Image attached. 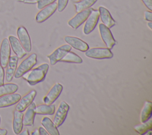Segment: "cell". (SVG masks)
I'll list each match as a JSON object with an SVG mask.
<instances>
[{"label":"cell","instance_id":"1","mask_svg":"<svg viewBox=\"0 0 152 135\" xmlns=\"http://www.w3.org/2000/svg\"><path fill=\"white\" fill-rule=\"evenodd\" d=\"M48 69L49 65L46 63H43L35 68L31 69L25 73L22 77L30 86H34L45 80Z\"/></svg>","mask_w":152,"mask_h":135},{"label":"cell","instance_id":"2","mask_svg":"<svg viewBox=\"0 0 152 135\" xmlns=\"http://www.w3.org/2000/svg\"><path fill=\"white\" fill-rule=\"evenodd\" d=\"M37 64V55L33 53L24 59L18 66L14 77L15 79L21 77L25 73L32 69V68Z\"/></svg>","mask_w":152,"mask_h":135},{"label":"cell","instance_id":"3","mask_svg":"<svg viewBox=\"0 0 152 135\" xmlns=\"http://www.w3.org/2000/svg\"><path fill=\"white\" fill-rule=\"evenodd\" d=\"M85 55L93 59H102L111 58L113 55L110 49L107 48H93L86 51Z\"/></svg>","mask_w":152,"mask_h":135},{"label":"cell","instance_id":"4","mask_svg":"<svg viewBox=\"0 0 152 135\" xmlns=\"http://www.w3.org/2000/svg\"><path fill=\"white\" fill-rule=\"evenodd\" d=\"M69 109V105L65 101H61L53 117V122L57 127L61 126L66 118Z\"/></svg>","mask_w":152,"mask_h":135},{"label":"cell","instance_id":"5","mask_svg":"<svg viewBox=\"0 0 152 135\" xmlns=\"http://www.w3.org/2000/svg\"><path fill=\"white\" fill-rule=\"evenodd\" d=\"M93 8H89L77 12V14L68 21V24L74 29H78L86 21Z\"/></svg>","mask_w":152,"mask_h":135},{"label":"cell","instance_id":"6","mask_svg":"<svg viewBox=\"0 0 152 135\" xmlns=\"http://www.w3.org/2000/svg\"><path fill=\"white\" fill-rule=\"evenodd\" d=\"M72 47L68 44L63 45L59 48H56L53 52L50 55H48L47 57L49 59L50 65H53L56 64L69 52L71 50Z\"/></svg>","mask_w":152,"mask_h":135},{"label":"cell","instance_id":"7","mask_svg":"<svg viewBox=\"0 0 152 135\" xmlns=\"http://www.w3.org/2000/svg\"><path fill=\"white\" fill-rule=\"evenodd\" d=\"M99 29L100 36L103 42L105 43L107 48L112 49L116 43V42L113 37L110 29L106 27L103 23H100L99 26Z\"/></svg>","mask_w":152,"mask_h":135},{"label":"cell","instance_id":"8","mask_svg":"<svg viewBox=\"0 0 152 135\" xmlns=\"http://www.w3.org/2000/svg\"><path fill=\"white\" fill-rule=\"evenodd\" d=\"M99 20V13L97 10H93L90 14L86 20L83 28V33L85 34H88L93 31L96 27Z\"/></svg>","mask_w":152,"mask_h":135},{"label":"cell","instance_id":"9","mask_svg":"<svg viewBox=\"0 0 152 135\" xmlns=\"http://www.w3.org/2000/svg\"><path fill=\"white\" fill-rule=\"evenodd\" d=\"M18 39L26 52H29L31 50V39L27 29L24 26H20L17 30Z\"/></svg>","mask_w":152,"mask_h":135},{"label":"cell","instance_id":"10","mask_svg":"<svg viewBox=\"0 0 152 135\" xmlns=\"http://www.w3.org/2000/svg\"><path fill=\"white\" fill-rule=\"evenodd\" d=\"M63 90V86L61 83H56L49 90L48 93L44 96L43 101L45 104L50 105L58 99Z\"/></svg>","mask_w":152,"mask_h":135},{"label":"cell","instance_id":"11","mask_svg":"<svg viewBox=\"0 0 152 135\" xmlns=\"http://www.w3.org/2000/svg\"><path fill=\"white\" fill-rule=\"evenodd\" d=\"M11 56V46L7 38H4L0 46V64L3 68H6Z\"/></svg>","mask_w":152,"mask_h":135},{"label":"cell","instance_id":"12","mask_svg":"<svg viewBox=\"0 0 152 135\" xmlns=\"http://www.w3.org/2000/svg\"><path fill=\"white\" fill-rule=\"evenodd\" d=\"M57 10V3L53 2L41 9L36 16L37 23H41L45 21L51 15H52Z\"/></svg>","mask_w":152,"mask_h":135},{"label":"cell","instance_id":"13","mask_svg":"<svg viewBox=\"0 0 152 135\" xmlns=\"http://www.w3.org/2000/svg\"><path fill=\"white\" fill-rule=\"evenodd\" d=\"M64 40L72 48L80 51L85 52L89 49L88 44L77 37L66 36L64 37Z\"/></svg>","mask_w":152,"mask_h":135},{"label":"cell","instance_id":"14","mask_svg":"<svg viewBox=\"0 0 152 135\" xmlns=\"http://www.w3.org/2000/svg\"><path fill=\"white\" fill-rule=\"evenodd\" d=\"M36 94V91L35 90H32L24 95L23 98H21L20 101L17 102L15 106V109L21 112L24 111L26 108L33 102Z\"/></svg>","mask_w":152,"mask_h":135},{"label":"cell","instance_id":"15","mask_svg":"<svg viewBox=\"0 0 152 135\" xmlns=\"http://www.w3.org/2000/svg\"><path fill=\"white\" fill-rule=\"evenodd\" d=\"M8 39L10 46L18 59H21L27 55V52L24 49L19 40L16 37L12 35H10Z\"/></svg>","mask_w":152,"mask_h":135},{"label":"cell","instance_id":"16","mask_svg":"<svg viewBox=\"0 0 152 135\" xmlns=\"http://www.w3.org/2000/svg\"><path fill=\"white\" fill-rule=\"evenodd\" d=\"M18 62V58L16 55L10 56L8 62L6 67L5 71V80L8 82L12 81L15 71L17 68Z\"/></svg>","mask_w":152,"mask_h":135},{"label":"cell","instance_id":"17","mask_svg":"<svg viewBox=\"0 0 152 135\" xmlns=\"http://www.w3.org/2000/svg\"><path fill=\"white\" fill-rule=\"evenodd\" d=\"M21 96L19 93H14L0 96V108L14 105L20 101Z\"/></svg>","mask_w":152,"mask_h":135},{"label":"cell","instance_id":"18","mask_svg":"<svg viewBox=\"0 0 152 135\" xmlns=\"http://www.w3.org/2000/svg\"><path fill=\"white\" fill-rule=\"evenodd\" d=\"M99 17L103 24L108 28H111L116 24L115 20L112 18L109 10L104 7L100 6L98 9Z\"/></svg>","mask_w":152,"mask_h":135},{"label":"cell","instance_id":"19","mask_svg":"<svg viewBox=\"0 0 152 135\" xmlns=\"http://www.w3.org/2000/svg\"><path fill=\"white\" fill-rule=\"evenodd\" d=\"M23 112L15 109L13 112L12 129L14 134H19L23 128Z\"/></svg>","mask_w":152,"mask_h":135},{"label":"cell","instance_id":"20","mask_svg":"<svg viewBox=\"0 0 152 135\" xmlns=\"http://www.w3.org/2000/svg\"><path fill=\"white\" fill-rule=\"evenodd\" d=\"M36 104L32 102L27 108L23 115V125L25 126H32L34 124L36 115Z\"/></svg>","mask_w":152,"mask_h":135},{"label":"cell","instance_id":"21","mask_svg":"<svg viewBox=\"0 0 152 135\" xmlns=\"http://www.w3.org/2000/svg\"><path fill=\"white\" fill-rule=\"evenodd\" d=\"M41 124L48 131V133L50 135H59V133L57 127L54 124V123L47 117L43 118L41 121Z\"/></svg>","mask_w":152,"mask_h":135},{"label":"cell","instance_id":"22","mask_svg":"<svg viewBox=\"0 0 152 135\" xmlns=\"http://www.w3.org/2000/svg\"><path fill=\"white\" fill-rule=\"evenodd\" d=\"M152 114V103L147 101L145 102L144 106L141 109L140 114V120L141 123L145 122L149 120Z\"/></svg>","mask_w":152,"mask_h":135},{"label":"cell","instance_id":"23","mask_svg":"<svg viewBox=\"0 0 152 135\" xmlns=\"http://www.w3.org/2000/svg\"><path fill=\"white\" fill-rule=\"evenodd\" d=\"M55 111L53 104H42L36 106V114L40 115H53Z\"/></svg>","mask_w":152,"mask_h":135},{"label":"cell","instance_id":"24","mask_svg":"<svg viewBox=\"0 0 152 135\" xmlns=\"http://www.w3.org/2000/svg\"><path fill=\"white\" fill-rule=\"evenodd\" d=\"M18 89V86L15 83H8L0 86V96L15 93Z\"/></svg>","mask_w":152,"mask_h":135},{"label":"cell","instance_id":"25","mask_svg":"<svg viewBox=\"0 0 152 135\" xmlns=\"http://www.w3.org/2000/svg\"><path fill=\"white\" fill-rule=\"evenodd\" d=\"M134 130L138 134L142 135L146 134L148 131L151 130L152 128V120L151 119H149L145 122L142 123L141 124L135 125L134 127Z\"/></svg>","mask_w":152,"mask_h":135},{"label":"cell","instance_id":"26","mask_svg":"<svg viewBox=\"0 0 152 135\" xmlns=\"http://www.w3.org/2000/svg\"><path fill=\"white\" fill-rule=\"evenodd\" d=\"M97 0H81L74 4L77 12L86 10L93 6Z\"/></svg>","mask_w":152,"mask_h":135},{"label":"cell","instance_id":"27","mask_svg":"<svg viewBox=\"0 0 152 135\" xmlns=\"http://www.w3.org/2000/svg\"><path fill=\"white\" fill-rule=\"evenodd\" d=\"M60 61L65 62L81 64L83 62V59L79 55L70 51L60 60Z\"/></svg>","mask_w":152,"mask_h":135},{"label":"cell","instance_id":"28","mask_svg":"<svg viewBox=\"0 0 152 135\" xmlns=\"http://www.w3.org/2000/svg\"><path fill=\"white\" fill-rule=\"evenodd\" d=\"M56 1V0H39L37 2V8L39 10H41L46 6L55 2Z\"/></svg>","mask_w":152,"mask_h":135},{"label":"cell","instance_id":"29","mask_svg":"<svg viewBox=\"0 0 152 135\" xmlns=\"http://www.w3.org/2000/svg\"><path fill=\"white\" fill-rule=\"evenodd\" d=\"M68 0H58L57 10L59 12H62L66 8Z\"/></svg>","mask_w":152,"mask_h":135},{"label":"cell","instance_id":"30","mask_svg":"<svg viewBox=\"0 0 152 135\" xmlns=\"http://www.w3.org/2000/svg\"><path fill=\"white\" fill-rule=\"evenodd\" d=\"M4 78H5V72L4 68L0 64V86L4 84Z\"/></svg>","mask_w":152,"mask_h":135},{"label":"cell","instance_id":"31","mask_svg":"<svg viewBox=\"0 0 152 135\" xmlns=\"http://www.w3.org/2000/svg\"><path fill=\"white\" fill-rule=\"evenodd\" d=\"M152 13L151 11H144V18L147 21H152Z\"/></svg>","mask_w":152,"mask_h":135},{"label":"cell","instance_id":"32","mask_svg":"<svg viewBox=\"0 0 152 135\" xmlns=\"http://www.w3.org/2000/svg\"><path fill=\"white\" fill-rule=\"evenodd\" d=\"M145 6L150 10H152V0H141Z\"/></svg>","mask_w":152,"mask_h":135},{"label":"cell","instance_id":"33","mask_svg":"<svg viewBox=\"0 0 152 135\" xmlns=\"http://www.w3.org/2000/svg\"><path fill=\"white\" fill-rule=\"evenodd\" d=\"M19 2H23L25 4H37L39 0H17Z\"/></svg>","mask_w":152,"mask_h":135},{"label":"cell","instance_id":"34","mask_svg":"<svg viewBox=\"0 0 152 135\" xmlns=\"http://www.w3.org/2000/svg\"><path fill=\"white\" fill-rule=\"evenodd\" d=\"M38 130H39V134H40V135H48V134H49V133L46 130V129L45 128L42 127H39Z\"/></svg>","mask_w":152,"mask_h":135},{"label":"cell","instance_id":"35","mask_svg":"<svg viewBox=\"0 0 152 135\" xmlns=\"http://www.w3.org/2000/svg\"><path fill=\"white\" fill-rule=\"evenodd\" d=\"M8 134V131L6 129L0 128V135H7Z\"/></svg>","mask_w":152,"mask_h":135},{"label":"cell","instance_id":"36","mask_svg":"<svg viewBox=\"0 0 152 135\" xmlns=\"http://www.w3.org/2000/svg\"><path fill=\"white\" fill-rule=\"evenodd\" d=\"M19 134H20V135H28L29 134V132H28V130L27 129H25L23 131H21L19 133Z\"/></svg>","mask_w":152,"mask_h":135},{"label":"cell","instance_id":"37","mask_svg":"<svg viewBox=\"0 0 152 135\" xmlns=\"http://www.w3.org/2000/svg\"><path fill=\"white\" fill-rule=\"evenodd\" d=\"M32 135H38L39 134V130L37 129H36L34 131H33V133H31Z\"/></svg>","mask_w":152,"mask_h":135},{"label":"cell","instance_id":"38","mask_svg":"<svg viewBox=\"0 0 152 135\" xmlns=\"http://www.w3.org/2000/svg\"><path fill=\"white\" fill-rule=\"evenodd\" d=\"M147 26H148V27L150 28V30H152V23H151V21H148L147 23Z\"/></svg>","mask_w":152,"mask_h":135},{"label":"cell","instance_id":"39","mask_svg":"<svg viewBox=\"0 0 152 135\" xmlns=\"http://www.w3.org/2000/svg\"><path fill=\"white\" fill-rule=\"evenodd\" d=\"M1 116H0V124H1Z\"/></svg>","mask_w":152,"mask_h":135},{"label":"cell","instance_id":"40","mask_svg":"<svg viewBox=\"0 0 152 135\" xmlns=\"http://www.w3.org/2000/svg\"><path fill=\"white\" fill-rule=\"evenodd\" d=\"M80 1H81V0H80Z\"/></svg>","mask_w":152,"mask_h":135}]
</instances>
